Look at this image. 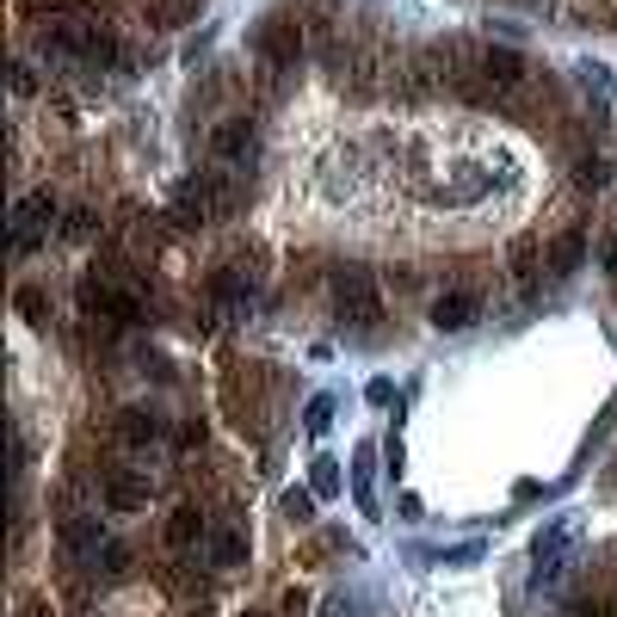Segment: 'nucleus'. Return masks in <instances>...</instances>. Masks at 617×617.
<instances>
[{"label": "nucleus", "mask_w": 617, "mask_h": 617, "mask_svg": "<svg viewBox=\"0 0 617 617\" xmlns=\"http://www.w3.org/2000/svg\"><path fill=\"white\" fill-rule=\"evenodd\" d=\"M334 303H340V315L352 321V328H371L377 321V284H371V272L365 266H340L334 272Z\"/></svg>", "instance_id": "1"}, {"label": "nucleus", "mask_w": 617, "mask_h": 617, "mask_svg": "<svg viewBox=\"0 0 617 617\" xmlns=\"http://www.w3.org/2000/svg\"><path fill=\"white\" fill-rule=\"evenodd\" d=\"M568 543H574V519H556V525H543V531H537V543H531V580H537V587L562 574Z\"/></svg>", "instance_id": "2"}, {"label": "nucleus", "mask_w": 617, "mask_h": 617, "mask_svg": "<svg viewBox=\"0 0 617 617\" xmlns=\"http://www.w3.org/2000/svg\"><path fill=\"white\" fill-rule=\"evenodd\" d=\"M50 223H56V198H50V192H31V198L13 210V247H19V253H31V247L44 241V229H50Z\"/></svg>", "instance_id": "3"}, {"label": "nucleus", "mask_w": 617, "mask_h": 617, "mask_svg": "<svg viewBox=\"0 0 617 617\" xmlns=\"http://www.w3.org/2000/svg\"><path fill=\"white\" fill-rule=\"evenodd\" d=\"M260 56L266 62H297V50H303V31L297 25H284V19H272V25H260Z\"/></svg>", "instance_id": "4"}, {"label": "nucleus", "mask_w": 617, "mask_h": 617, "mask_svg": "<svg viewBox=\"0 0 617 617\" xmlns=\"http://www.w3.org/2000/svg\"><path fill=\"white\" fill-rule=\"evenodd\" d=\"M105 500H112L118 513H142V506H149V476H130V469L105 476Z\"/></svg>", "instance_id": "5"}, {"label": "nucleus", "mask_w": 617, "mask_h": 617, "mask_svg": "<svg viewBox=\"0 0 617 617\" xmlns=\"http://www.w3.org/2000/svg\"><path fill=\"white\" fill-rule=\"evenodd\" d=\"M476 309H482V303L469 297V290H445V297L432 303V328H451V334H457V328H469V321H476Z\"/></svg>", "instance_id": "6"}, {"label": "nucleus", "mask_w": 617, "mask_h": 617, "mask_svg": "<svg viewBox=\"0 0 617 617\" xmlns=\"http://www.w3.org/2000/svg\"><path fill=\"white\" fill-rule=\"evenodd\" d=\"M210 149H216V161H247V155H253V124H247V118H235V124H216Z\"/></svg>", "instance_id": "7"}, {"label": "nucleus", "mask_w": 617, "mask_h": 617, "mask_svg": "<svg viewBox=\"0 0 617 617\" xmlns=\"http://www.w3.org/2000/svg\"><path fill=\"white\" fill-rule=\"evenodd\" d=\"M118 439H124V445H155V439H161V414L124 408V414H118Z\"/></svg>", "instance_id": "8"}, {"label": "nucleus", "mask_w": 617, "mask_h": 617, "mask_svg": "<svg viewBox=\"0 0 617 617\" xmlns=\"http://www.w3.org/2000/svg\"><path fill=\"white\" fill-rule=\"evenodd\" d=\"M198 537H204V513H198V506H173V513H167V543H173V550H192Z\"/></svg>", "instance_id": "9"}, {"label": "nucleus", "mask_w": 617, "mask_h": 617, "mask_svg": "<svg viewBox=\"0 0 617 617\" xmlns=\"http://www.w3.org/2000/svg\"><path fill=\"white\" fill-rule=\"evenodd\" d=\"M482 75H488L494 87H519V81H525V56H519V50H488V56H482Z\"/></svg>", "instance_id": "10"}, {"label": "nucleus", "mask_w": 617, "mask_h": 617, "mask_svg": "<svg viewBox=\"0 0 617 617\" xmlns=\"http://www.w3.org/2000/svg\"><path fill=\"white\" fill-rule=\"evenodd\" d=\"M62 550H75V556H99V550H105L99 519H62Z\"/></svg>", "instance_id": "11"}, {"label": "nucleus", "mask_w": 617, "mask_h": 617, "mask_svg": "<svg viewBox=\"0 0 617 617\" xmlns=\"http://www.w3.org/2000/svg\"><path fill=\"white\" fill-rule=\"evenodd\" d=\"M210 562H216V568L247 562V537H241V531H216V537H210Z\"/></svg>", "instance_id": "12"}, {"label": "nucleus", "mask_w": 617, "mask_h": 617, "mask_svg": "<svg viewBox=\"0 0 617 617\" xmlns=\"http://www.w3.org/2000/svg\"><path fill=\"white\" fill-rule=\"evenodd\" d=\"M580 253H587V235L568 229V235H556V247H550V266H556V272H574V266H580Z\"/></svg>", "instance_id": "13"}, {"label": "nucleus", "mask_w": 617, "mask_h": 617, "mask_svg": "<svg viewBox=\"0 0 617 617\" xmlns=\"http://www.w3.org/2000/svg\"><path fill=\"white\" fill-rule=\"evenodd\" d=\"M309 488H315L321 500H334V494H340V463H334V457H315V463H309Z\"/></svg>", "instance_id": "14"}, {"label": "nucleus", "mask_w": 617, "mask_h": 617, "mask_svg": "<svg viewBox=\"0 0 617 617\" xmlns=\"http://www.w3.org/2000/svg\"><path fill=\"white\" fill-rule=\"evenodd\" d=\"M210 290H216V303H235V309L253 297V284H247L241 272H216V278H210Z\"/></svg>", "instance_id": "15"}, {"label": "nucleus", "mask_w": 617, "mask_h": 617, "mask_svg": "<svg viewBox=\"0 0 617 617\" xmlns=\"http://www.w3.org/2000/svg\"><path fill=\"white\" fill-rule=\"evenodd\" d=\"M315 500H321L315 488H290V494H284V513L297 519V525H309V519H315Z\"/></svg>", "instance_id": "16"}, {"label": "nucleus", "mask_w": 617, "mask_h": 617, "mask_svg": "<svg viewBox=\"0 0 617 617\" xmlns=\"http://www.w3.org/2000/svg\"><path fill=\"white\" fill-rule=\"evenodd\" d=\"M371 451H358V469H352V494H358V506L365 513H377V494H371V463H365Z\"/></svg>", "instance_id": "17"}, {"label": "nucleus", "mask_w": 617, "mask_h": 617, "mask_svg": "<svg viewBox=\"0 0 617 617\" xmlns=\"http://www.w3.org/2000/svg\"><path fill=\"white\" fill-rule=\"evenodd\" d=\"M303 420H309V432H328V426H334V395H315Z\"/></svg>", "instance_id": "18"}, {"label": "nucleus", "mask_w": 617, "mask_h": 617, "mask_svg": "<svg viewBox=\"0 0 617 617\" xmlns=\"http://www.w3.org/2000/svg\"><path fill=\"white\" fill-rule=\"evenodd\" d=\"M62 235H68V241H81V235H93V216H87V210H75V216H62Z\"/></svg>", "instance_id": "19"}, {"label": "nucleus", "mask_w": 617, "mask_h": 617, "mask_svg": "<svg viewBox=\"0 0 617 617\" xmlns=\"http://www.w3.org/2000/svg\"><path fill=\"white\" fill-rule=\"evenodd\" d=\"M574 173H580V186H605V161H599V155H587Z\"/></svg>", "instance_id": "20"}, {"label": "nucleus", "mask_w": 617, "mask_h": 617, "mask_svg": "<svg viewBox=\"0 0 617 617\" xmlns=\"http://www.w3.org/2000/svg\"><path fill=\"white\" fill-rule=\"evenodd\" d=\"M19 309H25V321H44V297H38V290H19Z\"/></svg>", "instance_id": "21"}, {"label": "nucleus", "mask_w": 617, "mask_h": 617, "mask_svg": "<svg viewBox=\"0 0 617 617\" xmlns=\"http://www.w3.org/2000/svg\"><path fill=\"white\" fill-rule=\"evenodd\" d=\"M383 457H389V469L402 476V432H389V445H383Z\"/></svg>", "instance_id": "22"}, {"label": "nucleus", "mask_w": 617, "mask_h": 617, "mask_svg": "<svg viewBox=\"0 0 617 617\" xmlns=\"http://www.w3.org/2000/svg\"><path fill=\"white\" fill-rule=\"evenodd\" d=\"M574 617H611V605H599V599H587V605H574Z\"/></svg>", "instance_id": "23"}, {"label": "nucleus", "mask_w": 617, "mask_h": 617, "mask_svg": "<svg viewBox=\"0 0 617 617\" xmlns=\"http://www.w3.org/2000/svg\"><path fill=\"white\" fill-rule=\"evenodd\" d=\"M605 266H611V272H617V241H611V247H605Z\"/></svg>", "instance_id": "24"}, {"label": "nucleus", "mask_w": 617, "mask_h": 617, "mask_svg": "<svg viewBox=\"0 0 617 617\" xmlns=\"http://www.w3.org/2000/svg\"><path fill=\"white\" fill-rule=\"evenodd\" d=\"M253 617H260V611H253Z\"/></svg>", "instance_id": "25"}]
</instances>
